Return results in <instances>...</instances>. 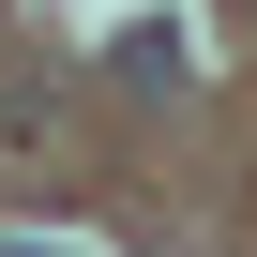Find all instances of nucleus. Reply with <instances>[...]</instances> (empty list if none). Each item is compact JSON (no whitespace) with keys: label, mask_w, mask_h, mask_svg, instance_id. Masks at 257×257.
Masks as SVG:
<instances>
[{"label":"nucleus","mask_w":257,"mask_h":257,"mask_svg":"<svg viewBox=\"0 0 257 257\" xmlns=\"http://www.w3.org/2000/svg\"><path fill=\"white\" fill-rule=\"evenodd\" d=\"M0 167H76V91L61 76H0Z\"/></svg>","instance_id":"f257e3e1"},{"label":"nucleus","mask_w":257,"mask_h":257,"mask_svg":"<svg viewBox=\"0 0 257 257\" xmlns=\"http://www.w3.org/2000/svg\"><path fill=\"white\" fill-rule=\"evenodd\" d=\"M106 61H121V76H137V91H182V31H167V16H137V31H121Z\"/></svg>","instance_id":"f03ea898"},{"label":"nucleus","mask_w":257,"mask_h":257,"mask_svg":"<svg viewBox=\"0 0 257 257\" xmlns=\"http://www.w3.org/2000/svg\"><path fill=\"white\" fill-rule=\"evenodd\" d=\"M0 257H76V242H0Z\"/></svg>","instance_id":"7ed1b4c3"}]
</instances>
